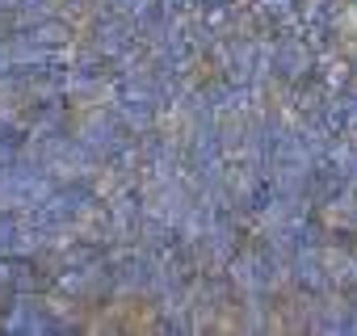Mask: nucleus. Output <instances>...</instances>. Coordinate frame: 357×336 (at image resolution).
Listing matches in <instances>:
<instances>
[]
</instances>
